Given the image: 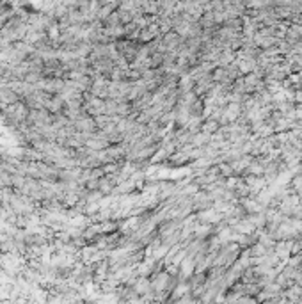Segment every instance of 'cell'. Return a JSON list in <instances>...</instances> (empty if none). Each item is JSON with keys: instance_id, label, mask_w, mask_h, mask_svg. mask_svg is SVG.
<instances>
[{"instance_id": "obj_1", "label": "cell", "mask_w": 302, "mask_h": 304, "mask_svg": "<svg viewBox=\"0 0 302 304\" xmlns=\"http://www.w3.org/2000/svg\"><path fill=\"white\" fill-rule=\"evenodd\" d=\"M247 181H249V183H256V178H254V176H250V178H247ZM261 185H265V181H263V180H260V181H258V185H256L254 189H250V190H254V192H256Z\"/></svg>"}]
</instances>
